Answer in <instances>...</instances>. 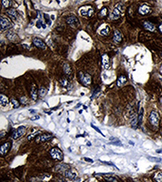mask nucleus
Wrapping results in <instances>:
<instances>
[{
    "label": "nucleus",
    "instance_id": "1",
    "mask_svg": "<svg viewBox=\"0 0 162 182\" xmlns=\"http://www.w3.org/2000/svg\"><path fill=\"white\" fill-rule=\"evenodd\" d=\"M79 81L82 86H89L92 84V77L90 74L81 71V72H79Z\"/></svg>",
    "mask_w": 162,
    "mask_h": 182
},
{
    "label": "nucleus",
    "instance_id": "2",
    "mask_svg": "<svg viewBox=\"0 0 162 182\" xmlns=\"http://www.w3.org/2000/svg\"><path fill=\"white\" fill-rule=\"evenodd\" d=\"M123 11V4L122 3H117L116 6L114 7V10L111 13V19L112 20H117L121 17V14Z\"/></svg>",
    "mask_w": 162,
    "mask_h": 182
},
{
    "label": "nucleus",
    "instance_id": "3",
    "mask_svg": "<svg viewBox=\"0 0 162 182\" xmlns=\"http://www.w3.org/2000/svg\"><path fill=\"white\" fill-rule=\"evenodd\" d=\"M49 154H50V157L54 159V160H57V161H62L63 158H64V154L62 152L61 149L59 148H52L50 151H49Z\"/></svg>",
    "mask_w": 162,
    "mask_h": 182
},
{
    "label": "nucleus",
    "instance_id": "4",
    "mask_svg": "<svg viewBox=\"0 0 162 182\" xmlns=\"http://www.w3.org/2000/svg\"><path fill=\"white\" fill-rule=\"evenodd\" d=\"M80 14L81 16H84V17H91L93 16L94 12H95V10L92 6H84V7H81L80 10H79Z\"/></svg>",
    "mask_w": 162,
    "mask_h": 182
},
{
    "label": "nucleus",
    "instance_id": "5",
    "mask_svg": "<svg viewBox=\"0 0 162 182\" xmlns=\"http://www.w3.org/2000/svg\"><path fill=\"white\" fill-rule=\"evenodd\" d=\"M26 132H27V129H26L25 126H20L18 127L17 129H15V130H13L12 131V133H11V135H10V136H11V138L12 139H18V138H20L21 136H23L24 135L26 134Z\"/></svg>",
    "mask_w": 162,
    "mask_h": 182
},
{
    "label": "nucleus",
    "instance_id": "6",
    "mask_svg": "<svg viewBox=\"0 0 162 182\" xmlns=\"http://www.w3.org/2000/svg\"><path fill=\"white\" fill-rule=\"evenodd\" d=\"M159 120H160V118H159V115H158V113L157 111H152L150 113L149 121H150V123L154 127H156V128L158 127V125H159Z\"/></svg>",
    "mask_w": 162,
    "mask_h": 182
},
{
    "label": "nucleus",
    "instance_id": "7",
    "mask_svg": "<svg viewBox=\"0 0 162 182\" xmlns=\"http://www.w3.org/2000/svg\"><path fill=\"white\" fill-rule=\"evenodd\" d=\"M0 26H1V30H8V29H10L12 27V24H11V21L9 18L1 16L0 17Z\"/></svg>",
    "mask_w": 162,
    "mask_h": 182
},
{
    "label": "nucleus",
    "instance_id": "8",
    "mask_svg": "<svg viewBox=\"0 0 162 182\" xmlns=\"http://www.w3.org/2000/svg\"><path fill=\"white\" fill-rule=\"evenodd\" d=\"M10 148H11V142L10 141L4 142V143L1 145V147H0V156H1V157L6 156V155L10 152Z\"/></svg>",
    "mask_w": 162,
    "mask_h": 182
},
{
    "label": "nucleus",
    "instance_id": "9",
    "mask_svg": "<svg viewBox=\"0 0 162 182\" xmlns=\"http://www.w3.org/2000/svg\"><path fill=\"white\" fill-rule=\"evenodd\" d=\"M53 138V136L50 135V134H43V135H40L36 137L35 141L37 143H42V142H46L49 141Z\"/></svg>",
    "mask_w": 162,
    "mask_h": 182
},
{
    "label": "nucleus",
    "instance_id": "10",
    "mask_svg": "<svg viewBox=\"0 0 162 182\" xmlns=\"http://www.w3.org/2000/svg\"><path fill=\"white\" fill-rule=\"evenodd\" d=\"M66 23L70 26L71 28H77L79 26V19L77 18L75 15H70L66 18Z\"/></svg>",
    "mask_w": 162,
    "mask_h": 182
},
{
    "label": "nucleus",
    "instance_id": "11",
    "mask_svg": "<svg viewBox=\"0 0 162 182\" xmlns=\"http://www.w3.org/2000/svg\"><path fill=\"white\" fill-rule=\"evenodd\" d=\"M32 43H33V45L35 46L36 47H38V48H41V49H46V43L42 40L41 38H39V37H34V38L32 39Z\"/></svg>",
    "mask_w": 162,
    "mask_h": 182
},
{
    "label": "nucleus",
    "instance_id": "12",
    "mask_svg": "<svg viewBox=\"0 0 162 182\" xmlns=\"http://www.w3.org/2000/svg\"><path fill=\"white\" fill-rule=\"evenodd\" d=\"M69 169H70V166L67 165V164H65V163H60V164H57L55 166L56 172L62 174V175H65V173L66 171H68Z\"/></svg>",
    "mask_w": 162,
    "mask_h": 182
},
{
    "label": "nucleus",
    "instance_id": "13",
    "mask_svg": "<svg viewBox=\"0 0 162 182\" xmlns=\"http://www.w3.org/2000/svg\"><path fill=\"white\" fill-rule=\"evenodd\" d=\"M142 26H143V28L145 30L150 31V32H156L157 31V28H156L155 24H153L152 22H150V21H144L142 23Z\"/></svg>",
    "mask_w": 162,
    "mask_h": 182
},
{
    "label": "nucleus",
    "instance_id": "14",
    "mask_svg": "<svg viewBox=\"0 0 162 182\" xmlns=\"http://www.w3.org/2000/svg\"><path fill=\"white\" fill-rule=\"evenodd\" d=\"M151 12V8L148 5H141L138 8V13L141 15H146Z\"/></svg>",
    "mask_w": 162,
    "mask_h": 182
},
{
    "label": "nucleus",
    "instance_id": "15",
    "mask_svg": "<svg viewBox=\"0 0 162 182\" xmlns=\"http://www.w3.org/2000/svg\"><path fill=\"white\" fill-rule=\"evenodd\" d=\"M101 63H102V67L104 69H108L110 66V61H109V56L107 54H103L101 57Z\"/></svg>",
    "mask_w": 162,
    "mask_h": 182
},
{
    "label": "nucleus",
    "instance_id": "16",
    "mask_svg": "<svg viewBox=\"0 0 162 182\" xmlns=\"http://www.w3.org/2000/svg\"><path fill=\"white\" fill-rule=\"evenodd\" d=\"M66 177H67V178H69V179H76L77 177V172L74 170V169H69L68 171H66V173H65V175H64Z\"/></svg>",
    "mask_w": 162,
    "mask_h": 182
},
{
    "label": "nucleus",
    "instance_id": "17",
    "mask_svg": "<svg viewBox=\"0 0 162 182\" xmlns=\"http://www.w3.org/2000/svg\"><path fill=\"white\" fill-rule=\"evenodd\" d=\"M38 94H39V91H38L37 87H36V85L35 84H32V86H31V99H32L33 101H36V100H37V97H38Z\"/></svg>",
    "mask_w": 162,
    "mask_h": 182
},
{
    "label": "nucleus",
    "instance_id": "18",
    "mask_svg": "<svg viewBox=\"0 0 162 182\" xmlns=\"http://www.w3.org/2000/svg\"><path fill=\"white\" fill-rule=\"evenodd\" d=\"M99 32H100V34L101 35H103V36H105V35H108L109 34V32H110V28L108 27L107 25H101V28L99 29Z\"/></svg>",
    "mask_w": 162,
    "mask_h": 182
},
{
    "label": "nucleus",
    "instance_id": "19",
    "mask_svg": "<svg viewBox=\"0 0 162 182\" xmlns=\"http://www.w3.org/2000/svg\"><path fill=\"white\" fill-rule=\"evenodd\" d=\"M113 40H114V42H115V43H117V44H120V43H121V42L122 41V32H121L120 30H115Z\"/></svg>",
    "mask_w": 162,
    "mask_h": 182
},
{
    "label": "nucleus",
    "instance_id": "20",
    "mask_svg": "<svg viewBox=\"0 0 162 182\" xmlns=\"http://www.w3.org/2000/svg\"><path fill=\"white\" fill-rule=\"evenodd\" d=\"M126 82H127L126 76L121 75L119 78H118V80H117V85H118V86H122L126 84Z\"/></svg>",
    "mask_w": 162,
    "mask_h": 182
},
{
    "label": "nucleus",
    "instance_id": "21",
    "mask_svg": "<svg viewBox=\"0 0 162 182\" xmlns=\"http://www.w3.org/2000/svg\"><path fill=\"white\" fill-rule=\"evenodd\" d=\"M9 98L7 96H5L4 94H1L0 95V103H1V105L2 106H5L7 105L8 103H9Z\"/></svg>",
    "mask_w": 162,
    "mask_h": 182
},
{
    "label": "nucleus",
    "instance_id": "22",
    "mask_svg": "<svg viewBox=\"0 0 162 182\" xmlns=\"http://www.w3.org/2000/svg\"><path fill=\"white\" fill-rule=\"evenodd\" d=\"M7 14H9V16L11 17L12 19H14V20L17 18V12H16L15 9H10V10H7Z\"/></svg>",
    "mask_w": 162,
    "mask_h": 182
},
{
    "label": "nucleus",
    "instance_id": "23",
    "mask_svg": "<svg viewBox=\"0 0 162 182\" xmlns=\"http://www.w3.org/2000/svg\"><path fill=\"white\" fill-rule=\"evenodd\" d=\"M63 70H64V73H65L66 75H71V73H72L70 66H69L68 64H66V63L64 65V66H63Z\"/></svg>",
    "mask_w": 162,
    "mask_h": 182
},
{
    "label": "nucleus",
    "instance_id": "24",
    "mask_svg": "<svg viewBox=\"0 0 162 182\" xmlns=\"http://www.w3.org/2000/svg\"><path fill=\"white\" fill-rule=\"evenodd\" d=\"M154 180L156 182H162V171H159L155 174L154 176Z\"/></svg>",
    "mask_w": 162,
    "mask_h": 182
},
{
    "label": "nucleus",
    "instance_id": "25",
    "mask_svg": "<svg viewBox=\"0 0 162 182\" xmlns=\"http://www.w3.org/2000/svg\"><path fill=\"white\" fill-rule=\"evenodd\" d=\"M6 36H7V38L10 41H14V40L17 39V35H16L14 32H12V31H9Z\"/></svg>",
    "mask_w": 162,
    "mask_h": 182
},
{
    "label": "nucleus",
    "instance_id": "26",
    "mask_svg": "<svg viewBox=\"0 0 162 182\" xmlns=\"http://www.w3.org/2000/svg\"><path fill=\"white\" fill-rule=\"evenodd\" d=\"M107 12H108V9H107L106 7H103V8L100 10V16H101V18H103V17H105L107 15Z\"/></svg>",
    "mask_w": 162,
    "mask_h": 182
},
{
    "label": "nucleus",
    "instance_id": "27",
    "mask_svg": "<svg viewBox=\"0 0 162 182\" xmlns=\"http://www.w3.org/2000/svg\"><path fill=\"white\" fill-rule=\"evenodd\" d=\"M105 179L109 182H119L116 177H114L113 176H112V174H108V176H107V177L105 176Z\"/></svg>",
    "mask_w": 162,
    "mask_h": 182
},
{
    "label": "nucleus",
    "instance_id": "28",
    "mask_svg": "<svg viewBox=\"0 0 162 182\" xmlns=\"http://www.w3.org/2000/svg\"><path fill=\"white\" fill-rule=\"evenodd\" d=\"M143 108L142 107H140L139 108V111H138V115H137V119H138V124H140L141 123V121H142V116H143Z\"/></svg>",
    "mask_w": 162,
    "mask_h": 182
},
{
    "label": "nucleus",
    "instance_id": "29",
    "mask_svg": "<svg viewBox=\"0 0 162 182\" xmlns=\"http://www.w3.org/2000/svg\"><path fill=\"white\" fill-rule=\"evenodd\" d=\"M46 93H47V89H46V87H41L40 90H39V95H40V97H45L46 95Z\"/></svg>",
    "mask_w": 162,
    "mask_h": 182
},
{
    "label": "nucleus",
    "instance_id": "30",
    "mask_svg": "<svg viewBox=\"0 0 162 182\" xmlns=\"http://www.w3.org/2000/svg\"><path fill=\"white\" fill-rule=\"evenodd\" d=\"M1 4H2V6L4 8H10V5H11V2H10V0H2Z\"/></svg>",
    "mask_w": 162,
    "mask_h": 182
},
{
    "label": "nucleus",
    "instance_id": "31",
    "mask_svg": "<svg viewBox=\"0 0 162 182\" xmlns=\"http://www.w3.org/2000/svg\"><path fill=\"white\" fill-rule=\"evenodd\" d=\"M11 103H12V105H13V108H18L19 106H20V102L17 101L16 99H11Z\"/></svg>",
    "mask_w": 162,
    "mask_h": 182
},
{
    "label": "nucleus",
    "instance_id": "32",
    "mask_svg": "<svg viewBox=\"0 0 162 182\" xmlns=\"http://www.w3.org/2000/svg\"><path fill=\"white\" fill-rule=\"evenodd\" d=\"M60 84H61V86H66L68 85V81H67L66 78H62L61 80H60Z\"/></svg>",
    "mask_w": 162,
    "mask_h": 182
},
{
    "label": "nucleus",
    "instance_id": "33",
    "mask_svg": "<svg viewBox=\"0 0 162 182\" xmlns=\"http://www.w3.org/2000/svg\"><path fill=\"white\" fill-rule=\"evenodd\" d=\"M149 158L150 161L153 162H161V158H157V157H147Z\"/></svg>",
    "mask_w": 162,
    "mask_h": 182
},
{
    "label": "nucleus",
    "instance_id": "34",
    "mask_svg": "<svg viewBox=\"0 0 162 182\" xmlns=\"http://www.w3.org/2000/svg\"><path fill=\"white\" fill-rule=\"evenodd\" d=\"M39 134H40V132H39V131H38V132H35L34 134H31V135H30V136H28V139H29V140H31V139H32L33 137H35V136H38V135H39Z\"/></svg>",
    "mask_w": 162,
    "mask_h": 182
},
{
    "label": "nucleus",
    "instance_id": "35",
    "mask_svg": "<svg viewBox=\"0 0 162 182\" xmlns=\"http://www.w3.org/2000/svg\"><path fill=\"white\" fill-rule=\"evenodd\" d=\"M20 102L21 103H23V104H27V102H28V99L26 98V97H22L20 99Z\"/></svg>",
    "mask_w": 162,
    "mask_h": 182
},
{
    "label": "nucleus",
    "instance_id": "36",
    "mask_svg": "<svg viewBox=\"0 0 162 182\" xmlns=\"http://www.w3.org/2000/svg\"><path fill=\"white\" fill-rule=\"evenodd\" d=\"M91 127H92V128H94V129H95V130H96L97 132H99V133H100V134H101V135H103V134H102V133H101V130H100V129H99V128H98V127H96V126H95V125H94V124H91Z\"/></svg>",
    "mask_w": 162,
    "mask_h": 182
},
{
    "label": "nucleus",
    "instance_id": "37",
    "mask_svg": "<svg viewBox=\"0 0 162 182\" xmlns=\"http://www.w3.org/2000/svg\"><path fill=\"white\" fill-rule=\"evenodd\" d=\"M83 160L86 162H90V163H92L93 162V159H91V158H88V157H83Z\"/></svg>",
    "mask_w": 162,
    "mask_h": 182
},
{
    "label": "nucleus",
    "instance_id": "38",
    "mask_svg": "<svg viewBox=\"0 0 162 182\" xmlns=\"http://www.w3.org/2000/svg\"><path fill=\"white\" fill-rule=\"evenodd\" d=\"M39 118H40L39 116H34V117H31V121H35V120H38Z\"/></svg>",
    "mask_w": 162,
    "mask_h": 182
},
{
    "label": "nucleus",
    "instance_id": "39",
    "mask_svg": "<svg viewBox=\"0 0 162 182\" xmlns=\"http://www.w3.org/2000/svg\"><path fill=\"white\" fill-rule=\"evenodd\" d=\"M36 26H37V28H41V26H42V22H41V21H38V22H37V24H36Z\"/></svg>",
    "mask_w": 162,
    "mask_h": 182
},
{
    "label": "nucleus",
    "instance_id": "40",
    "mask_svg": "<svg viewBox=\"0 0 162 182\" xmlns=\"http://www.w3.org/2000/svg\"><path fill=\"white\" fill-rule=\"evenodd\" d=\"M23 46H24L25 48H27V49H31V47H30V46H28V45H23Z\"/></svg>",
    "mask_w": 162,
    "mask_h": 182
},
{
    "label": "nucleus",
    "instance_id": "41",
    "mask_svg": "<svg viewBox=\"0 0 162 182\" xmlns=\"http://www.w3.org/2000/svg\"><path fill=\"white\" fill-rule=\"evenodd\" d=\"M157 153H158V154H162V149H158V150H157Z\"/></svg>",
    "mask_w": 162,
    "mask_h": 182
},
{
    "label": "nucleus",
    "instance_id": "42",
    "mask_svg": "<svg viewBox=\"0 0 162 182\" xmlns=\"http://www.w3.org/2000/svg\"><path fill=\"white\" fill-rule=\"evenodd\" d=\"M159 30H160V32L162 33V23L159 25Z\"/></svg>",
    "mask_w": 162,
    "mask_h": 182
},
{
    "label": "nucleus",
    "instance_id": "43",
    "mask_svg": "<svg viewBox=\"0 0 162 182\" xmlns=\"http://www.w3.org/2000/svg\"><path fill=\"white\" fill-rule=\"evenodd\" d=\"M159 101H160V103H161V104H162V97H161V98H160V99H159Z\"/></svg>",
    "mask_w": 162,
    "mask_h": 182
},
{
    "label": "nucleus",
    "instance_id": "44",
    "mask_svg": "<svg viewBox=\"0 0 162 182\" xmlns=\"http://www.w3.org/2000/svg\"><path fill=\"white\" fill-rule=\"evenodd\" d=\"M161 134H162V131H161Z\"/></svg>",
    "mask_w": 162,
    "mask_h": 182
},
{
    "label": "nucleus",
    "instance_id": "45",
    "mask_svg": "<svg viewBox=\"0 0 162 182\" xmlns=\"http://www.w3.org/2000/svg\"><path fill=\"white\" fill-rule=\"evenodd\" d=\"M161 54H162V53H161Z\"/></svg>",
    "mask_w": 162,
    "mask_h": 182
}]
</instances>
